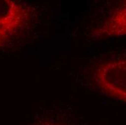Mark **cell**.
<instances>
[{
	"instance_id": "277c9868",
	"label": "cell",
	"mask_w": 126,
	"mask_h": 125,
	"mask_svg": "<svg viewBox=\"0 0 126 125\" xmlns=\"http://www.w3.org/2000/svg\"><path fill=\"white\" fill-rule=\"evenodd\" d=\"M60 125L58 124H56V123H54V122H41L40 123L39 125Z\"/></svg>"
},
{
	"instance_id": "7a4b0ae2",
	"label": "cell",
	"mask_w": 126,
	"mask_h": 125,
	"mask_svg": "<svg viewBox=\"0 0 126 125\" xmlns=\"http://www.w3.org/2000/svg\"><path fill=\"white\" fill-rule=\"evenodd\" d=\"M93 81L102 94L126 104V58L98 64L93 72Z\"/></svg>"
},
{
	"instance_id": "6da1fadb",
	"label": "cell",
	"mask_w": 126,
	"mask_h": 125,
	"mask_svg": "<svg viewBox=\"0 0 126 125\" xmlns=\"http://www.w3.org/2000/svg\"><path fill=\"white\" fill-rule=\"evenodd\" d=\"M33 8L21 1L0 0V49L24 34L32 23Z\"/></svg>"
},
{
	"instance_id": "3957f363",
	"label": "cell",
	"mask_w": 126,
	"mask_h": 125,
	"mask_svg": "<svg viewBox=\"0 0 126 125\" xmlns=\"http://www.w3.org/2000/svg\"><path fill=\"white\" fill-rule=\"evenodd\" d=\"M92 36L97 38L126 36V1L116 7L99 28L94 30Z\"/></svg>"
}]
</instances>
